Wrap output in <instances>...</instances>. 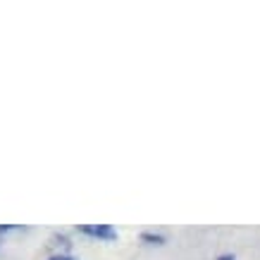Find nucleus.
Segmentation results:
<instances>
[{
	"instance_id": "f257e3e1",
	"label": "nucleus",
	"mask_w": 260,
	"mask_h": 260,
	"mask_svg": "<svg viewBox=\"0 0 260 260\" xmlns=\"http://www.w3.org/2000/svg\"><path fill=\"white\" fill-rule=\"evenodd\" d=\"M79 232L86 234V237L103 239V241H115L117 239V232L110 224H79Z\"/></svg>"
},
{
	"instance_id": "f03ea898",
	"label": "nucleus",
	"mask_w": 260,
	"mask_h": 260,
	"mask_svg": "<svg viewBox=\"0 0 260 260\" xmlns=\"http://www.w3.org/2000/svg\"><path fill=\"white\" fill-rule=\"evenodd\" d=\"M141 241H146V244H153V246H162L167 241L162 234H153V232H143L141 234Z\"/></svg>"
},
{
	"instance_id": "7ed1b4c3",
	"label": "nucleus",
	"mask_w": 260,
	"mask_h": 260,
	"mask_svg": "<svg viewBox=\"0 0 260 260\" xmlns=\"http://www.w3.org/2000/svg\"><path fill=\"white\" fill-rule=\"evenodd\" d=\"M53 241H55V246H62V248H70V239L67 237H53Z\"/></svg>"
},
{
	"instance_id": "20e7f679",
	"label": "nucleus",
	"mask_w": 260,
	"mask_h": 260,
	"mask_svg": "<svg viewBox=\"0 0 260 260\" xmlns=\"http://www.w3.org/2000/svg\"><path fill=\"white\" fill-rule=\"evenodd\" d=\"M50 260H79V258H74V255H70V253H57V255H53Z\"/></svg>"
},
{
	"instance_id": "39448f33",
	"label": "nucleus",
	"mask_w": 260,
	"mask_h": 260,
	"mask_svg": "<svg viewBox=\"0 0 260 260\" xmlns=\"http://www.w3.org/2000/svg\"><path fill=\"white\" fill-rule=\"evenodd\" d=\"M217 260H237V258H234L232 253H224V255H220V258H217Z\"/></svg>"
}]
</instances>
